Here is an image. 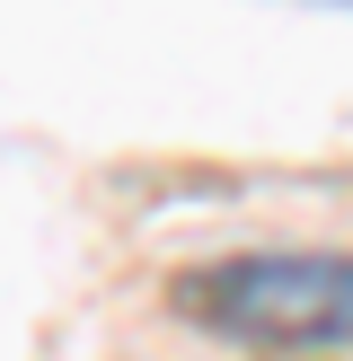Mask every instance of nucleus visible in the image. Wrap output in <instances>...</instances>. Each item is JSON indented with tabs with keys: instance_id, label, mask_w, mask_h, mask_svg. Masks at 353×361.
<instances>
[{
	"instance_id": "1",
	"label": "nucleus",
	"mask_w": 353,
	"mask_h": 361,
	"mask_svg": "<svg viewBox=\"0 0 353 361\" xmlns=\"http://www.w3.org/2000/svg\"><path fill=\"white\" fill-rule=\"evenodd\" d=\"M176 309L221 344L256 353H345L353 344V256L335 247H256L176 274Z\"/></svg>"
}]
</instances>
